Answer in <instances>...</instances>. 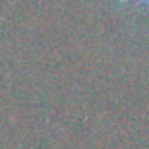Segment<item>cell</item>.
I'll return each mask as SVG.
<instances>
[{"label":"cell","instance_id":"6da1fadb","mask_svg":"<svg viewBox=\"0 0 149 149\" xmlns=\"http://www.w3.org/2000/svg\"><path fill=\"white\" fill-rule=\"evenodd\" d=\"M139 2H144V3H148L149 5V0H139Z\"/></svg>","mask_w":149,"mask_h":149}]
</instances>
